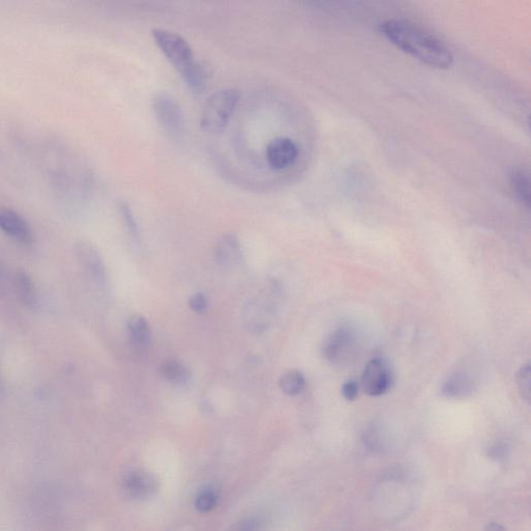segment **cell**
Returning a JSON list of instances; mask_svg holds the SVG:
<instances>
[{"label": "cell", "mask_w": 531, "mask_h": 531, "mask_svg": "<svg viewBox=\"0 0 531 531\" xmlns=\"http://www.w3.org/2000/svg\"><path fill=\"white\" fill-rule=\"evenodd\" d=\"M488 456L496 462H503L509 456V447L505 443H496L488 450Z\"/></svg>", "instance_id": "603a6c76"}, {"label": "cell", "mask_w": 531, "mask_h": 531, "mask_svg": "<svg viewBox=\"0 0 531 531\" xmlns=\"http://www.w3.org/2000/svg\"><path fill=\"white\" fill-rule=\"evenodd\" d=\"M239 101L240 91L235 88L220 89L210 95L201 111V128L208 133L222 132Z\"/></svg>", "instance_id": "7a4b0ae2"}, {"label": "cell", "mask_w": 531, "mask_h": 531, "mask_svg": "<svg viewBox=\"0 0 531 531\" xmlns=\"http://www.w3.org/2000/svg\"><path fill=\"white\" fill-rule=\"evenodd\" d=\"M215 258L223 266L235 264L242 258L241 244L237 236L233 233L223 236L216 246Z\"/></svg>", "instance_id": "7c38bea8"}, {"label": "cell", "mask_w": 531, "mask_h": 531, "mask_svg": "<svg viewBox=\"0 0 531 531\" xmlns=\"http://www.w3.org/2000/svg\"><path fill=\"white\" fill-rule=\"evenodd\" d=\"M0 229L19 243L29 245L33 242V233L26 220L10 208L0 206Z\"/></svg>", "instance_id": "9c48e42d"}, {"label": "cell", "mask_w": 531, "mask_h": 531, "mask_svg": "<svg viewBox=\"0 0 531 531\" xmlns=\"http://www.w3.org/2000/svg\"><path fill=\"white\" fill-rule=\"evenodd\" d=\"M217 495L213 490H203L195 499V507L201 513L212 511L217 505Z\"/></svg>", "instance_id": "44dd1931"}, {"label": "cell", "mask_w": 531, "mask_h": 531, "mask_svg": "<svg viewBox=\"0 0 531 531\" xmlns=\"http://www.w3.org/2000/svg\"><path fill=\"white\" fill-rule=\"evenodd\" d=\"M472 378L464 371H456L447 378L442 386V394L447 398H465L472 394L475 387Z\"/></svg>", "instance_id": "4fadbf2b"}, {"label": "cell", "mask_w": 531, "mask_h": 531, "mask_svg": "<svg viewBox=\"0 0 531 531\" xmlns=\"http://www.w3.org/2000/svg\"><path fill=\"white\" fill-rule=\"evenodd\" d=\"M530 363H526L525 365L520 369L517 375V384L518 388H519L520 394L522 398L525 399L526 401H530L531 396V374H530Z\"/></svg>", "instance_id": "ffe728a7"}, {"label": "cell", "mask_w": 531, "mask_h": 531, "mask_svg": "<svg viewBox=\"0 0 531 531\" xmlns=\"http://www.w3.org/2000/svg\"><path fill=\"white\" fill-rule=\"evenodd\" d=\"M298 144L291 138L278 137L268 144L266 158L273 171H282L290 169L299 157Z\"/></svg>", "instance_id": "8992f818"}, {"label": "cell", "mask_w": 531, "mask_h": 531, "mask_svg": "<svg viewBox=\"0 0 531 531\" xmlns=\"http://www.w3.org/2000/svg\"><path fill=\"white\" fill-rule=\"evenodd\" d=\"M363 445L374 454L381 452L385 447V440L382 436L381 431L377 426L367 429L363 434Z\"/></svg>", "instance_id": "d6986e66"}, {"label": "cell", "mask_w": 531, "mask_h": 531, "mask_svg": "<svg viewBox=\"0 0 531 531\" xmlns=\"http://www.w3.org/2000/svg\"><path fill=\"white\" fill-rule=\"evenodd\" d=\"M15 288H16L17 295L23 305H26L29 309H36L38 305V295L36 291L35 284L33 280L29 277L26 272L19 271L15 276Z\"/></svg>", "instance_id": "5bb4252c"}, {"label": "cell", "mask_w": 531, "mask_h": 531, "mask_svg": "<svg viewBox=\"0 0 531 531\" xmlns=\"http://www.w3.org/2000/svg\"><path fill=\"white\" fill-rule=\"evenodd\" d=\"M6 276V270H4L3 265L0 263V279Z\"/></svg>", "instance_id": "83f0119b"}, {"label": "cell", "mask_w": 531, "mask_h": 531, "mask_svg": "<svg viewBox=\"0 0 531 531\" xmlns=\"http://www.w3.org/2000/svg\"><path fill=\"white\" fill-rule=\"evenodd\" d=\"M355 343L356 339L352 329L346 327L337 329L325 343V357L332 363L344 362L353 353Z\"/></svg>", "instance_id": "ba28073f"}, {"label": "cell", "mask_w": 531, "mask_h": 531, "mask_svg": "<svg viewBox=\"0 0 531 531\" xmlns=\"http://www.w3.org/2000/svg\"><path fill=\"white\" fill-rule=\"evenodd\" d=\"M128 332L133 351L140 356L148 353L152 337L148 320L141 314H133L128 321Z\"/></svg>", "instance_id": "8fae6325"}, {"label": "cell", "mask_w": 531, "mask_h": 531, "mask_svg": "<svg viewBox=\"0 0 531 531\" xmlns=\"http://www.w3.org/2000/svg\"><path fill=\"white\" fill-rule=\"evenodd\" d=\"M279 387L286 396H297L305 390V375L296 369L286 371L280 377Z\"/></svg>", "instance_id": "e0dca14e"}, {"label": "cell", "mask_w": 531, "mask_h": 531, "mask_svg": "<svg viewBox=\"0 0 531 531\" xmlns=\"http://www.w3.org/2000/svg\"><path fill=\"white\" fill-rule=\"evenodd\" d=\"M359 386L358 383L354 380H349V381L345 382L341 387V394L344 398L348 399V401H354L358 397Z\"/></svg>", "instance_id": "484cf974"}, {"label": "cell", "mask_w": 531, "mask_h": 531, "mask_svg": "<svg viewBox=\"0 0 531 531\" xmlns=\"http://www.w3.org/2000/svg\"><path fill=\"white\" fill-rule=\"evenodd\" d=\"M152 35L155 43L177 70L178 73L182 76L184 82H186L197 63V61H194L190 45L182 36L167 29H153Z\"/></svg>", "instance_id": "3957f363"}, {"label": "cell", "mask_w": 531, "mask_h": 531, "mask_svg": "<svg viewBox=\"0 0 531 531\" xmlns=\"http://www.w3.org/2000/svg\"><path fill=\"white\" fill-rule=\"evenodd\" d=\"M75 252L80 264L86 270L89 277L99 286H105L107 282V274L98 250L91 244L82 242L76 245Z\"/></svg>", "instance_id": "30bf717a"}, {"label": "cell", "mask_w": 531, "mask_h": 531, "mask_svg": "<svg viewBox=\"0 0 531 531\" xmlns=\"http://www.w3.org/2000/svg\"><path fill=\"white\" fill-rule=\"evenodd\" d=\"M160 371L161 376L174 385H185L190 379V371L187 365L175 359L163 362Z\"/></svg>", "instance_id": "9a60e30c"}, {"label": "cell", "mask_w": 531, "mask_h": 531, "mask_svg": "<svg viewBox=\"0 0 531 531\" xmlns=\"http://www.w3.org/2000/svg\"><path fill=\"white\" fill-rule=\"evenodd\" d=\"M158 487L157 479L146 471H130L122 479V490L125 496L133 500L148 498L155 494Z\"/></svg>", "instance_id": "52a82bcc"}, {"label": "cell", "mask_w": 531, "mask_h": 531, "mask_svg": "<svg viewBox=\"0 0 531 531\" xmlns=\"http://www.w3.org/2000/svg\"><path fill=\"white\" fill-rule=\"evenodd\" d=\"M363 392L371 397L386 394L392 385V374L385 361L374 358L367 362L361 377Z\"/></svg>", "instance_id": "5b68a950"}, {"label": "cell", "mask_w": 531, "mask_h": 531, "mask_svg": "<svg viewBox=\"0 0 531 531\" xmlns=\"http://www.w3.org/2000/svg\"><path fill=\"white\" fill-rule=\"evenodd\" d=\"M263 523L260 518L249 517L240 522L235 531H262Z\"/></svg>", "instance_id": "d4e9b609"}, {"label": "cell", "mask_w": 531, "mask_h": 531, "mask_svg": "<svg viewBox=\"0 0 531 531\" xmlns=\"http://www.w3.org/2000/svg\"><path fill=\"white\" fill-rule=\"evenodd\" d=\"M380 31L390 43L430 67L448 69L454 63L450 49L438 38L411 21L390 19L380 25Z\"/></svg>", "instance_id": "6da1fadb"}, {"label": "cell", "mask_w": 531, "mask_h": 531, "mask_svg": "<svg viewBox=\"0 0 531 531\" xmlns=\"http://www.w3.org/2000/svg\"><path fill=\"white\" fill-rule=\"evenodd\" d=\"M189 307L197 314H203L208 309V300L205 295L197 293L189 299Z\"/></svg>", "instance_id": "cb8c5ba5"}, {"label": "cell", "mask_w": 531, "mask_h": 531, "mask_svg": "<svg viewBox=\"0 0 531 531\" xmlns=\"http://www.w3.org/2000/svg\"><path fill=\"white\" fill-rule=\"evenodd\" d=\"M487 531H507L500 524L490 523L487 526Z\"/></svg>", "instance_id": "4316f807"}, {"label": "cell", "mask_w": 531, "mask_h": 531, "mask_svg": "<svg viewBox=\"0 0 531 531\" xmlns=\"http://www.w3.org/2000/svg\"><path fill=\"white\" fill-rule=\"evenodd\" d=\"M248 314V323L250 328L263 330L267 327L268 321H269V314L271 316V309H270L268 303L263 301L259 302H252L249 305V309L246 310Z\"/></svg>", "instance_id": "ac0fdd59"}, {"label": "cell", "mask_w": 531, "mask_h": 531, "mask_svg": "<svg viewBox=\"0 0 531 531\" xmlns=\"http://www.w3.org/2000/svg\"><path fill=\"white\" fill-rule=\"evenodd\" d=\"M153 107L163 131L173 139H180L184 134L185 120L177 100L169 93H157L153 99Z\"/></svg>", "instance_id": "277c9868"}, {"label": "cell", "mask_w": 531, "mask_h": 531, "mask_svg": "<svg viewBox=\"0 0 531 531\" xmlns=\"http://www.w3.org/2000/svg\"><path fill=\"white\" fill-rule=\"evenodd\" d=\"M511 186L518 201L526 208H530V180L528 171L522 169L514 171L511 176Z\"/></svg>", "instance_id": "2e32d148"}, {"label": "cell", "mask_w": 531, "mask_h": 531, "mask_svg": "<svg viewBox=\"0 0 531 531\" xmlns=\"http://www.w3.org/2000/svg\"><path fill=\"white\" fill-rule=\"evenodd\" d=\"M121 215H122L123 222L126 225L127 229L129 233L133 236H137L138 226L136 223L135 218H134L132 211H131L130 207L127 203H123L120 206Z\"/></svg>", "instance_id": "7402d4cb"}]
</instances>
